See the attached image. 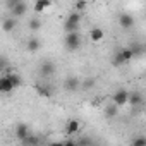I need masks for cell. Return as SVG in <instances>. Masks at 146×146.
<instances>
[{"mask_svg":"<svg viewBox=\"0 0 146 146\" xmlns=\"http://www.w3.org/2000/svg\"><path fill=\"white\" fill-rule=\"evenodd\" d=\"M81 41H83V38H81L79 31H78V33H69V35H65V38H64V45H65V48L70 50V52L78 50V48L81 46Z\"/></svg>","mask_w":146,"mask_h":146,"instance_id":"1","label":"cell"},{"mask_svg":"<svg viewBox=\"0 0 146 146\" xmlns=\"http://www.w3.org/2000/svg\"><path fill=\"white\" fill-rule=\"evenodd\" d=\"M0 93H4V81H2V78H0Z\"/></svg>","mask_w":146,"mask_h":146,"instance_id":"30","label":"cell"},{"mask_svg":"<svg viewBox=\"0 0 146 146\" xmlns=\"http://www.w3.org/2000/svg\"><path fill=\"white\" fill-rule=\"evenodd\" d=\"M78 143V146H91V143L88 141V139H84V137H81L79 141H76Z\"/></svg>","mask_w":146,"mask_h":146,"instance_id":"26","label":"cell"},{"mask_svg":"<svg viewBox=\"0 0 146 146\" xmlns=\"http://www.w3.org/2000/svg\"><path fill=\"white\" fill-rule=\"evenodd\" d=\"M127 103L132 107V108H136V107H139L141 103H143V95L139 93V91H132V93H129V98H127Z\"/></svg>","mask_w":146,"mask_h":146,"instance_id":"9","label":"cell"},{"mask_svg":"<svg viewBox=\"0 0 146 146\" xmlns=\"http://www.w3.org/2000/svg\"><path fill=\"white\" fill-rule=\"evenodd\" d=\"M117 113H119V108H117L113 103H112V105H108V107L105 108V115H107V117H110V119H112V117H115Z\"/></svg>","mask_w":146,"mask_h":146,"instance_id":"20","label":"cell"},{"mask_svg":"<svg viewBox=\"0 0 146 146\" xmlns=\"http://www.w3.org/2000/svg\"><path fill=\"white\" fill-rule=\"evenodd\" d=\"M119 24L122 29H131L134 26V17L131 14H120L119 16Z\"/></svg>","mask_w":146,"mask_h":146,"instance_id":"7","label":"cell"},{"mask_svg":"<svg viewBox=\"0 0 146 146\" xmlns=\"http://www.w3.org/2000/svg\"><path fill=\"white\" fill-rule=\"evenodd\" d=\"M17 2H19V0H11V2H7V4H5V7H7L9 11H12V9L16 7V4H17Z\"/></svg>","mask_w":146,"mask_h":146,"instance_id":"27","label":"cell"},{"mask_svg":"<svg viewBox=\"0 0 146 146\" xmlns=\"http://www.w3.org/2000/svg\"><path fill=\"white\" fill-rule=\"evenodd\" d=\"M23 143V146H40V137L36 136V134H29L26 139H23L21 141Z\"/></svg>","mask_w":146,"mask_h":146,"instance_id":"14","label":"cell"},{"mask_svg":"<svg viewBox=\"0 0 146 146\" xmlns=\"http://www.w3.org/2000/svg\"><path fill=\"white\" fill-rule=\"evenodd\" d=\"M86 5H88L86 2H76V4H74V9H76V12H79V14H81V11H84V9H86Z\"/></svg>","mask_w":146,"mask_h":146,"instance_id":"24","label":"cell"},{"mask_svg":"<svg viewBox=\"0 0 146 146\" xmlns=\"http://www.w3.org/2000/svg\"><path fill=\"white\" fill-rule=\"evenodd\" d=\"M93 84H95V81H93V79H86L83 86H84V88H93Z\"/></svg>","mask_w":146,"mask_h":146,"instance_id":"28","label":"cell"},{"mask_svg":"<svg viewBox=\"0 0 146 146\" xmlns=\"http://www.w3.org/2000/svg\"><path fill=\"white\" fill-rule=\"evenodd\" d=\"M29 134H31V132H29V125H28V124H24V122H19V124L16 125V137H17L19 141L26 139Z\"/></svg>","mask_w":146,"mask_h":146,"instance_id":"5","label":"cell"},{"mask_svg":"<svg viewBox=\"0 0 146 146\" xmlns=\"http://www.w3.org/2000/svg\"><path fill=\"white\" fill-rule=\"evenodd\" d=\"M7 69H9V62H7V58L0 57V72H2V70H7Z\"/></svg>","mask_w":146,"mask_h":146,"instance_id":"25","label":"cell"},{"mask_svg":"<svg viewBox=\"0 0 146 146\" xmlns=\"http://www.w3.org/2000/svg\"><path fill=\"white\" fill-rule=\"evenodd\" d=\"M112 64L117 67V65H122V64H125V60L122 58V55H120V52H117L115 55H113V58H112Z\"/></svg>","mask_w":146,"mask_h":146,"instance_id":"21","label":"cell"},{"mask_svg":"<svg viewBox=\"0 0 146 146\" xmlns=\"http://www.w3.org/2000/svg\"><path fill=\"white\" fill-rule=\"evenodd\" d=\"M132 146H146V137L144 136H137L132 139Z\"/></svg>","mask_w":146,"mask_h":146,"instance_id":"23","label":"cell"},{"mask_svg":"<svg viewBox=\"0 0 146 146\" xmlns=\"http://www.w3.org/2000/svg\"><path fill=\"white\" fill-rule=\"evenodd\" d=\"M28 26H29V29H31V31H38V29L41 28V21H40L38 17H31Z\"/></svg>","mask_w":146,"mask_h":146,"instance_id":"19","label":"cell"},{"mask_svg":"<svg viewBox=\"0 0 146 146\" xmlns=\"http://www.w3.org/2000/svg\"><path fill=\"white\" fill-rule=\"evenodd\" d=\"M16 26H17V21H16L14 17H5V19L2 21V31H5V33L14 31Z\"/></svg>","mask_w":146,"mask_h":146,"instance_id":"11","label":"cell"},{"mask_svg":"<svg viewBox=\"0 0 146 146\" xmlns=\"http://www.w3.org/2000/svg\"><path fill=\"white\" fill-rule=\"evenodd\" d=\"M90 38H91V41L98 43V41H102V40L105 38V33H103L102 28H91V31H90Z\"/></svg>","mask_w":146,"mask_h":146,"instance_id":"12","label":"cell"},{"mask_svg":"<svg viewBox=\"0 0 146 146\" xmlns=\"http://www.w3.org/2000/svg\"><path fill=\"white\" fill-rule=\"evenodd\" d=\"M52 5V2H50V0H38V2L35 4V12L36 14H41L45 9H48Z\"/></svg>","mask_w":146,"mask_h":146,"instance_id":"15","label":"cell"},{"mask_svg":"<svg viewBox=\"0 0 146 146\" xmlns=\"http://www.w3.org/2000/svg\"><path fill=\"white\" fill-rule=\"evenodd\" d=\"M119 52H120V55H122V58H124L125 62H129V60H132V58H134L129 48H124V50H119Z\"/></svg>","mask_w":146,"mask_h":146,"instance_id":"22","label":"cell"},{"mask_svg":"<svg viewBox=\"0 0 146 146\" xmlns=\"http://www.w3.org/2000/svg\"><path fill=\"white\" fill-rule=\"evenodd\" d=\"M40 74H41L43 78H50V76H53V74H55V64L50 62V60H45V62L40 65Z\"/></svg>","mask_w":146,"mask_h":146,"instance_id":"4","label":"cell"},{"mask_svg":"<svg viewBox=\"0 0 146 146\" xmlns=\"http://www.w3.org/2000/svg\"><path fill=\"white\" fill-rule=\"evenodd\" d=\"M79 86H81V81H79L78 78H67L65 83H64V88H65L67 91H76Z\"/></svg>","mask_w":146,"mask_h":146,"instance_id":"10","label":"cell"},{"mask_svg":"<svg viewBox=\"0 0 146 146\" xmlns=\"http://www.w3.org/2000/svg\"><path fill=\"white\" fill-rule=\"evenodd\" d=\"M129 50H131V53H132V57H141L143 53H144V46L141 45V43H137V41H132L129 46H127Z\"/></svg>","mask_w":146,"mask_h":146,"instance_id":"13","label":"cell"},{"mask_svg":"<svg viewBox=\"0 0 146 146\" xmlns=\"http://www.w3.org/2000/svg\"><path fill=\"white\" fill-rule=\"evenodd\" d=\"M26 11H28V2H21V0H19V2L16 4V7L11 11V14H12L11 17H14V19L16 17H23L26 14Z\"/></svg>","mask_w":146,"mask_h":146,"instance_id":"6","label":"cell"},{"mask_svg":"<svg viewBox=\"0 0 146 146\" xmlns=\"http://www.w3.org/2000/svg\"><path fill=\"white\" fill-rule=\"evenodd\" d=\"M79 129H81L79 120L72 119V120H69V122H67V125H65V134H67V136H74V134H78V132H79Z\"/></svg>","mask_w":146,"mask_h":146,"instance_id":"8","label":"cell"},{"mask_svg":"<svg viewBox=\"0 0 146 146\" xmlns=\"http://www.w3.org/2000/svg\"><path fill=\"white\" fill-rule=\"evenodd\" d=\"M127 98H129V91H125V90H117V91L113 93V96H112V102H113V105L119 108V107H124V105L127 103Z\"/></svg>","mask_w":146,"mask_h":146,"instance_id":"2","label":"cell"},{"mask_svg":"<svg viewBox=\"0 0 146 146\" xmlns=\"http://www.w3.org/2000/svg\"><path fill=\"white\" fill-rule=\"evenodd\" d=\"M65 21L67 23H74V24H81V14L79 12H70Z\"/></svg>","mask_w":146,"mask_h":146,"instance_id":"18","label":"cell"},{"mask_svg":"<svg viewBox=\"0 0 146 146\" xmlns=\"http://www.w3.org/2000/svg\"><path fill=\"white\" fill-rule=\"evenodd\" d=\"M35 90H36V93H38L40 96H43V98H50V96H52V90H48V88H45V86H41V84H36Z\"/></svg>","mask_w":146,"mask_h":146,"instance_id":"17","label":"cell"},{"mask_svg":"<svg viewBox=\"0 0 146 146\" xmlns=\"http://www.w3.org/2000/svg\"><path fill=\"white\" fill-rule=\"evenodd\" d=\"M40 46H41V43H40V40L38 38H29L28 40V43H26V48L29 50V52H38L40 50Z\"/></svg>","mask_w":146,"mask_h":146,"instance_id":"16","label":"cell"},{"mask_svg":"<svg viewBox=\"0 0 146 146\" xmlns=\"http://www.w3.org/2000/svg\"><path fill=\"white\" fill-rule=\"evenodd\" d=\"M50 146H64V141H55V143H52Z\"/></svg>","mask_w":146,"mask_h":146,"instance_id":"29","label":"cell"},{"mask_svg":"<svg viewBox=\"0 0 146 146\" xmlns=\"http://www.w3.org/2000/svg\"><path fill=\"white\" fill-rule=\"evenodd\" d=\"M4 78H5V79H7V81L12 84V88H19V86L23 84V79H21V76H19V74H16V72H14L11 67L7 69V72H5V76H4Z\"/></svg>","mask_w":146,"mask_h":146,"instance_id":"3","label":"cell"}]
</instances>
